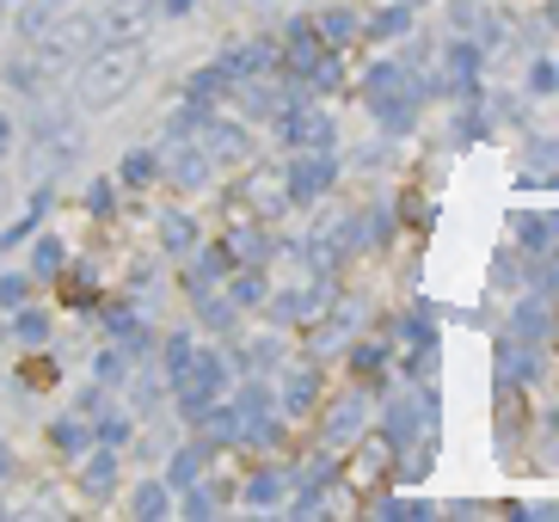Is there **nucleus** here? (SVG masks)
Masks as SVG:
<instances>
[]
</instances>
